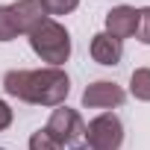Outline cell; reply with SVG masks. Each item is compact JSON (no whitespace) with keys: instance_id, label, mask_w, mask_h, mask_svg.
I'll use <instances>...</instances> for the list:
<instances>
[{"instance_id":"277c9868","label":"cell","mask_w":150,"mask_h":150,"mask_svg":"<svg viewBox=\"0 0 150 150\" xmlns=\"http://www.w3.org/2000/svg\"><path fill=\"white\" fill-rule=\"evenodd\" d=\"M86 144L88 150H121L124 144V124L118 115L103 112L86 127Z\"/></svg>"},{"instance_id":"7c38bea8","label":"cell","mask_w":150,"mask_h":150,"mask_svg":"<svg viewBox=\"0 0 150 150\" xmlns=\"http://www.w3.org/2000/svg\"><path fill=\"white\" fill-rule=\"evenodd\" d=\"M30 150H62V144L53 141V138L47 135V129H38V132H33V138H30Z\"/></svg>"},{"instance_id":"8992f818","label":"cell","mask_w":150,"mask_h":150,"mask_svg":"<svg viewBox=\"0 0 150 150\" xmlns=\"http://www.w3.org/2000/svg\"><path fill=\"white\" fill-rule=\"evenodd\" d=\"M135 27H138V9L132 6H115L106 12V33L118 41L135 35Z\"/></svg>"},{"instance_id":"5bb4252c","label":"cell","mask_w":150,"mask_h":150,"mask_svg":"<svg viewBox=\"0 0 150 150\" xmlns=\"http://www.w3.org/2000/svg\"><path fill=\"white\" fill-rule=\"evenodd\" d=\"M9 124H12V109H9L3 100H0V129H6Z\"/></svg>"},{"instance_id":"5b68a950","label":"cell","mask_w":150,"mask_h":150,"mask_svg":"<svg viewBox=\"0 0 150 150\" xmlns=\"http://www.w3.org/2000/svg\"><path fill=\"white\" fill-rule=\"evenodd\" d=\"M124 97L127 94L121 86H115L109 80H97L83 91V106L86 109H112V106H121Z\"/></svg>"},{"instance_id":"8fae6325","label":"cell","mask_w":150,"mask_h":150,"mask_svg":"<svg viewBox=\"0 0 150 150\" xmlns=\"http://www.w3.org/2000/svg\"><path fill=\"white\" fill-rule=\"evenodd\" d=\"M47 15H68L80 6V0H38Z\"/></svg>"},{"instance_id":"ba28073f","label":"cell","mask_w":150,"mask_h":150,"mask_svg":"<svg viewBox=\"0 0 150 150\" xmlns=\"http://www.w3.org/2000/svg\"><path fill=\"white\" fill-rule=\"evenodd\" d=\"M124 56V44L118 38H112L109 33H97L91 38V59L100 65H118Z\"/></svg>"},{"instance_id":"9c48e42d","label":"cell","mask_w":150,"mask_h":150,"mask_svg":"<svg viewBox=\"0 0 150 150\" xmlns=\"http://www.w3.org/2000/svg\"><path fill=\"white\" fill-rule=\"evenodd\" d=\"M129 91L135 100L150 103V68H135L129 77Z\"/></svg>"},{"instance_id":"3957f363","label":"cell","mask_w":150,"mask_h":150,"mask_svg":"<svg viewBox=\"0 0 150 150\" xmlns=\"http://www.w3.org/2000/svg\"><path fill=\"white\" fill-rule=\"evenodd\" d=\"M47 135L53 141L62 144V150H86V124L80 118L77 109H68V106H56L50 121H47Z\"/></svg>"},{"instance_id":"7a4b0ae2","label":"cell","mask_w":150,"mask_h":150,"mask_svg":"<svg viewBox=\"0 0 150 150\" xmlns=\"http://www.w3.org/2000/svg\"><path fill=\"white\" fill-rule=\"evenodd\" d=\"M30 47H33V53L41 62H50V68H59L71 56V35H68V30L59 21L44 18L30 33Z\"/></svg>"},{"instance_id":"9a60e30c","label":"cell","mask_w":150,"mask_h":150,"mask_svg":"<svg viewBox=\"0 0 150 150\" xmlns=\"http://www.w3.org/2000/svg\"><path fill=\"white\" fill-rule=\"evenodd\" d=\"M0 150H3V147H0Z\"/></svg>"},{"instance_id":"30bf717a","label":"cell","mask_w":150,"mask_h":150,"mask_svg":"<svg viewBox=\"0 0 150 150\" xmlns=\"http://www.w3.org/2000/svg\"><path fill=\"white\" fill-rule=\"evenodd\" d=\"M18 24H15V15L9 6H0V41H12L18 38Z\"/></svg>"},{"instance_id":"6da1fadb","label":"cell","mask_w":150,"mask_h":150,"mask_svg":"<svg viewBox=\"0 0 150 150\" xmlns=\"http://www.w3.org/2000/svg\"><path fill=\"white\" fill-rule=\"evenodd\" d=\"M3 88L6 94L24 100V103H35V106H62L68 91H71V80L62 68H38V71H9L3 77Z\"/></svg>"},{"instance_id":"52a82bcc","label":"cell","mask_w":150,"mask_h":150,"mask_svg":"<svg viewBox=\"0 0 150 150\" xmlns=\"http://www.w3.org/2000/svg\"><path fill=\"white\" fill-rule=\"evenodd\" d=\"M9 9H12V15H15L18 33H27V35H30L44 18H47V12L41 9L38 0H18V3H12Z\"/></svg>"},{"instance_id":"4fadbf2b","label":"cell","mask_w":150,"mask_h":150,"mask_svg":"<svg viewBox=\"0 0 150 150\" xmlns=\"http://www.w3.org/2000/svg\"><path fill=\"white\" fill-rule=\"evenodd\" d=\"M135 35L141 44H150V6L138 9V27H135Z\"/></svg>"}]
</instances>
